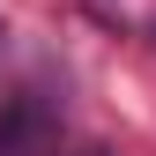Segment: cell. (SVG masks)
Here are the masks:
<instances>
[{
  "instance_id": "7a4b0ae2",
  "label": "cell",
  "mask_w": 156,
  "mask_h": 156,
  "mask_svg": "<svg viewBox=\"0 0 156 156\" xmlns=\"http://www.w3.org/2000/svg\"><path fill=\"white\" fill-rule=\"evenodd\" d=\"M74 156H112V149H97V141H89V149H74Z\"/></svg>"
},
{
  "instance_id": "6da1fadb",
  "label": "cell",
  "mask_w": 156,
  "mask_h": 156,
  "mask_svg": "<svg viewBox=\"0 0 156 156\" xmlns=\"http://www.w3.org/2000/svg\"><path fill=\"white\" fill-rule=\"evenodd\" d=\"M0 156H60V97L15 89L0 104Z\"/></svg>"
}]
</instances>
